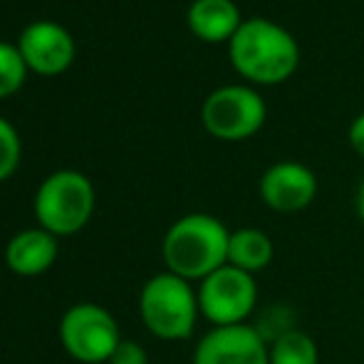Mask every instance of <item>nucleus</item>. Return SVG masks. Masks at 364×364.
<instances>
[{
    "label": "nucleus",
    "mask_w": 364,
    "mask_h": 364,
    "mask_svg": "<svg viewBox=\"0 0 364 364\" xmlns=\"http://www.w3.org/2000/svg\"><path fill=\"white\" fill-rule=\"evenodd\" d=\"M55 260H58V235L45 228L20 230L5 245V265L23 278L48 273Z\"/></svg>",
    "instance_id": "obj_11"
},
{
    "label": "nucleus",
    "mask_w": 364,
    "mask_h": 364,
    "mask_svg": "<svg viewBox=\"0 0 364 364\" xmlns=\"http://www.w3.org/2000/svg\"><path fill=\"white\" fill-rule=\"evenodd\" d=\"M240 25L243 20L233 0H193L188 8V28L206 43H230Z\"/></svg>",
    "instance_id": "obj_12"
},
{
    "label": "nucleus",
    "mask_w": 364,
    "mask_h": 364,
    "mask_svg": "<svg viewBox=\"0 0 364 364\" xmlns=\"http://www.w3.org/2000/svg\"><path fill=\"white\" fill-rule=\"evenodd\" d=\"M275 258V245L260 228H238L230 233L228 265L255 275L265 270Z\"/></svg>",
    "instance_id": "obj_13"
},
{
    "label": "nucleus",
    "mask_w": 364,
    "mask_h": 364,
    "mask_svg": "<svg viewBox=\"0 0 364 364\" xmlns=\"http://www.w3.org/2000/svg\"><path fill=\"white\" fill-rule=\"evenodd\" d=\"M25 60L13 45L0 43V97H8L23 85Z\"/></svg>",
    "instance_id": "obj_15"
},
{
    "label": "nucleus",
    "mask_w": 364,
    "mask_h": 364,
    "mask_svg": "<svg viewBox=\"0 0 364 364\" xmlns=\"http://www.w3.org/2000/svg\"><path fill=\"white\" fill-rule=\"evenodd\" d=\"M230 63L245 80L258 85H280L300 65L295 38L280 25L263 18L243 20L228 45Z\"/></svg>",
    "instance_id": "obj_2"
},
{
    "label": "nucleus",
    "mask_w": 364,
    "mask_h": 364,
    "mask_svg": "<svg viewBox=\"0 0 364 364\" xmlns=\"http://www.w3.org/2000/svg\"><path fill=\"white\" fill-rule=\"evenodd\" d=\"M230 230L223 220L208 213H188L178 218L166 230L161 243V255L166 270L178 278L198 280L208 278L228 263Z\"/></svg>",
    "instance_id": "obj_1"
},
{
    "label": "nucleus",
    "mask_w": 364,
    "mask_h": 364,
    "mask_svg": "<svg viewBox=\"0 0 364 364\" xmlns=\"http://www.w3.org/2000/svg\"><path fill=\"white\" fill-rule=\"evenodd\" d=\"M270 364H320V350L312 335L297 327H288L270 340Z\"/></svg>",
    "instance_id": "obj_14"
},
{
    "label": "nucleus",
    "mask_w": 364,
    "mask_h": 364,
    "mask_svg": "<svg viewBox=\"0 0 364 364\" xmlns=\"http://www.w3.org/2000/svg\"><path fill=\"white\" fill-rule=\"evenodd\" d=\"M198 310L213 327L243 325L258 302V283L250 273L225 263L198 283Z\"/></svg>",
    "instance_id": "obj_6"
},
{
    "label": "nucleus",
    "mask_w": 364,
    "mask_h": 364,
    "mask_svg": "<svg viewBox=\"0 0 364 364\" xmlns=\"http://www.w3.org/2000/svg\"><path fill=\"white\" fill-rule=\"evenodd\" d=\"M317 196V178L305 164L280 161L260 176V198L278 213L305 211Z\"/></svg>",
    "instance_id": "obj_9"
},
{
    "label": "nucleus",
    "mask_w": 364,
    "mask_h": 364,
    "mask_svg": "<svg viewBox=\"0 0 364 364\" xmlns=\"http://www.w3.org/2000/svg\"><path fill=\"white\" fill-rule=\"evenodd\" d=\"M107 364H149V355L139 342L122 340L119 345H117L114 355L109 357V362Z\"/></svg>",
    "instance_id": "obj_17"
},
{
    "label": "nucleus",
    "mask_w": 364,
    "mask_h": 364,
    "mask_svg": "<svg viewBox=\"0 0 364 364\" xmlns=\"http://www.w3.org/2000/svg\"><path fill=\"white\" fill-rule=\"evenodd\" d=\"M20 55L25 65L43 75H58L73 63L75 58V43L70 33L58 23L40 20L25 28L20 35Z\"/></svg>",
    "instance_id": "obj_10"
},
{
    "label": "nucleus",
    "mask_w": 364,
    "mask_h": 364,
    "mask_svg": "<svg viewBox=\"0 0 364 364\" xmlns=\"http://www.w3.org/2000/svg\"><path fill=\"white\" fill-rule=\"evenodd\" d=\"M268 340L253 325L211 327L193 350V364H270Z\"/></svg>",
    "instance_id": "obj_8"
},
{
    "label": "nucleus",
    "mask_w": 364,
    "mask_h": 364,
    "mask_svg": "<svg viewBox=\"0 0 364 364\" xmlns=\"http://www.w3.org/2000/svg\"><path fill=\"white\" fill-rule=\"evenodd\" d=\"M350 144L360 156H364V114L357 117L350 127Z\"/></svg>",
    "instance_id": "obj_18"
},
{
    "label": "nucleus",
    "mask_w": 364,
    "mask_h": 364,
    "mask_svg": "<svg viewBox=\"0 0 364 364\" xmlns=\"http://www.w3.org/2000/svg\"><path fill=\"white\" fill-rule=\"evenodd\" d=\"M20 161V139L18 132L8 124L5 119H0V181L8 178L15 171Z\"/></svg>",
    "instance_id": "obj_16"
},
{
    "label": "nucleus",
    "mask_w": 364,
    "mask_h": 364,
    "mask_svg": "<svg viewBox=\"0 0 364 364\" xmlns=\"http://www.w3.org/2000/svg\"><path fill=\"white\" fill-rule=\"evenodd\" d=\"M265 102L250 87L228 85L220 87L203 102V127L208 134L223 141H243L258 134L265 124Z\"/></svg>",
    "instance_id": "obj_7"
},
{
    "label": "nucleus",
    "mask_w": 364,
    "mask_h": 364,
    "mask_svg": "<svg viewBox=\"0 0 364 364\" xmlns=\"http://www.w3.org/2000/svg\"><path fill=\"white\" fill-rule=\"evenodd\" d=\"M357 216L364 223V181L360 183V188H357Z\"/></svg>",
    "instance_id": "obj_19"
},
{
    "label": "nucleus",
    "mask_w": 364,
    "mask_h": 364,
    "mask_svg": "<svg viewBox=\"0 0 364 364\" xmlns=\"http://www.w3.org/2000/svg\"><path fill=\"white\" fill-rule=\"evenodd\" d=\"M60 342L73 360L82 364L109 362L122 342L119 325L107 307L77 302L60 320Z\"/></svg>",
    "instance_id": "obj_5"
},
{
    "label": "nucleus",
    "mask_w": 364,
    "mask_h": 364,
    "mask_svg": "<svg viewBox=\"0 0 364 364\" xmlns=\"http://www.w3.org/2000/svg\"><path fill=\"white\" fill-rule=\"evenodd\" d=\"M95 211V188L80 171H55L35 193V216L40 228L53 235H73L82 230Z\"/></svg>",
    "instance_id": "obj_4"
},
{
    "label": "nucleus",
    "mask_w": 364,
    "mask_h": 364,
    "mask_svg": "<svg viewBox=\"0 0 364 364\" xmlns=\"http://www.w3.org/2000/svg\"><path fill=\"white\" fill-rule=\"evenodd\" d=\"M139 315L146 330L159 340H188L201 315L198 295L188 280L166 270L144 283L139 295Z\"/></svg>",
    "instance_id": "obj_3"
}]
</instances>
